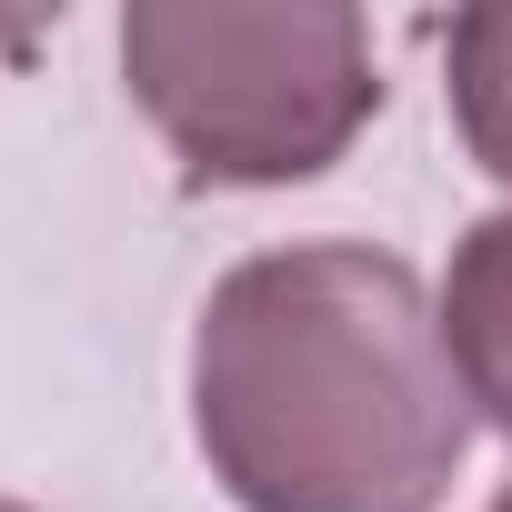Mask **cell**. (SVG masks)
I'll list each match as a JSON object with an SVG mask.
<instances>
[{
  "instance_id": "obj_2",
  "label": "cell",
  "mask_w": 512,
  "mask_h": 512,
  "mask_svg": "<svg viewBox=\"0 0 512 512\" xmlns=\"http://www.w3.org/2000/svg\"><path fill=\"white\" fill-rule=\"evenodd\" d=\"M121 81L201 191L312 181L382 111L372 31L342 0H141L121 11Z\"/></svg>"
},
{
  "instance_id": "obj_3",
  "label": "cell",
  "mask_w": 512,
  "mask_h": 512,
  "mask_svg": "<svg viewBox=\"0 0 512 512\" xmlns=\"http://www.w3.org/2000/svg\"><path fill=\"white\" fill-rule=\"evenodd\" d=\"M442 342H452V372H462L472 412L512 442V211L462 231L452 282H442Z\"/></svg>"
},
{
  "instance_id": "obj_1",
  "label": "cell",
  "mask_w": 512,
  "mask_h": 512,
  "mask_svg": "<svg viewBox=\"0 0 512 512\" xmlns=\"http://www.w3.org/2000/svg\"><path fill=\"white\" fill-rule=\"evenodd\" d=\"M472 422L442 302L372 241L251 251L191 322V432L241 512H432Z\"/></svg>"
},
{
  "instance_id": "obj_6",
  "label": "cell",
  "mask_w": 512,
  "mask_h": 512,
  "mask_svg": "<svg viewBox=\"0 0 512 512\" xmlns=\"http://www.w3.org/2000/svg\"><path fill=\"white\" fill-rule=\"evenodd\" d=\"M0 512H21V502H0Z\"/></svg>"
},
{
  "instance_id": "obj_5",
  "label": "cell",
  "mask_w": 512,
  "mask_h": 512,
  "mask_svg": "<svg viewBox=\"0 0 512 512\" xmlns=\"http://www.w3.org/2000/svg\"><path fill=\"white\" fill-rule=\"evenodd\" d=\"M492 512H512V492H502V502H492Z\"/></svg>"
},
{
  "instance_id": "obj_4",
  "label": "cell",
  "mask_w": 512,
  "mask_h": 512,
  "mask_svg": "<svg viewBox=\"0 0 512 512\" xmlns=\"http://www.w3.org/2000/svg\"><path fill=\"white\" fill-rule=\"evenodd\" d=\"M442 91H452L462 151L512 191V0L462 11V21L442 31Z\"/></svg>"
}]
</instances>
